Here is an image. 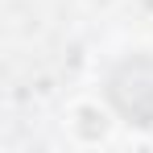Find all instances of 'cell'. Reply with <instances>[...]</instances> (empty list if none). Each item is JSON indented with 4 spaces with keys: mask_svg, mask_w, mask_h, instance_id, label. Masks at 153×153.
I'll return each mask as SVG.
<instances>
[{
    "mask_svg": "<svg viewBox=\"0 0 153 153\" xmlns=\"http://www.w3.org/2000/svg\"><path fill=\"white\" fill-rule=\"evenodd\" d=\"M149 58H137V62H128V66H120V75L112 79V100H116V108L124 112V116H132L137 124H149L153 120V83L145 75H149Z\"/></svg>",
    "mask_w": 153,
    "mask_h": 153,
    "instance_id": "6da1fadb",
    "label": "cell"
}]
</instances>
